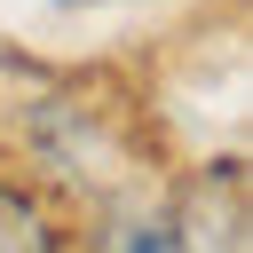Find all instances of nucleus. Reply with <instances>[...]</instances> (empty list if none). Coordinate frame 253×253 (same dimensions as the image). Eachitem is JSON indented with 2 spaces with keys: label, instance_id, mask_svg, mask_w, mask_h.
<instances>
[{
  "label": "nucleus",
  "instance_id": "f257e3e1",
  "mask_svg": "<svg viewBox=\"0 0 253 253\" xmlns=\"http://www.w3.org/2000/svg\"><path fill=\"white\" fill-rule=\"evenodd\" d=\"M16 245H47V221H40V206L24 190L0 182V253H16Z\"/></svg>",
  "mask_w": 253,
  "mask_h": 253
}]
</instances>
